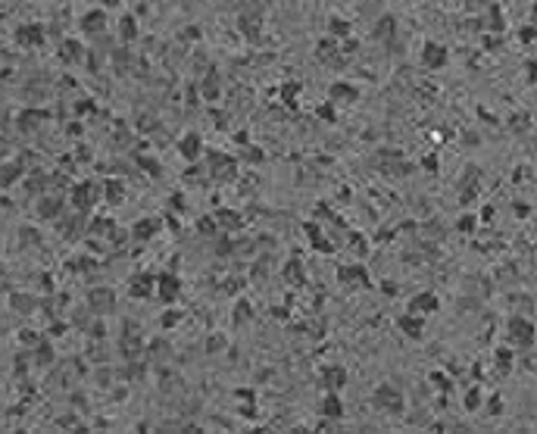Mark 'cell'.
I'll use <instances>...</instances> for the list:
<instances>
[{"instance_id":"6da1fadb","label":"cell","mask_w":537,"mask_h":434,"mask_svg":"<svg viewBox=\"0 0 537 434\" xmlns=\"http://www.w3.org/2000/svg\"><path fill=\"white\" fill-rule=\"evenodd\" d=\"M206 162H209V175H213L216 181H231L238 175V162H235V156H225V153H209L206 156Z\"/></svg>"},{"instance_id":"7a4b0ae2","label":"cell","mask_w":537,"mask_h":434,"mask_svg":"<svg viewBox=\"0 0 537 434\" xmlns=\"http://www.w3.org/2000/svg\"><path fill=\"white\" fill-rule=\"evenodd\" d=\"M509 341L519 344V347H531L534 344V322L528 319H509Z\"/></svg>"},{"instance_id":"3957f363","label":"cell","mask_w":537,"mask_h":434,"mask_svg":"<svg viewBox=\"0 0 537 434\" xmlns=\"http://www.w3.org/2000/svg\"><path fill=\"white\" fill-rule=\"evenodd\" d=\"M375 403H378V409H388V413H403V394L391 388V384H381L375 391Z\"/></svg>"},{"instance_id":"277c9868","label":"cell","mask_w":537,"mask_h":434,"mask_svg":"<svg viewBox=\"0 0 537 434\" xmlns=\"http://www.w3.org/2000/svg\"><path fill=\"white\" fill-rule=\"evenodd\" d=\"M422 66L425 69H443V66H447V47L428 41L422 47Z\"/></svg>"},{"instance_id":"5b68a950","label":"cell","mask_w":537,"mask_h":434,"mask_svg":"<svg viewBox=\"0 0 537 434\" xmlns=\"http://www.w3.org/2000/svg\"><path fill=\"white\" fill-rule=\"evenodd\" d=\"M153 285H156V290H159V300H162V303L178 300V294H181V281L175 278V275H159Z\"/></svg>"},{"instance_id":"8992f818","label":"cell","mask_w":537,"mask_h":434,"mask_svg":"<svg viewBox=\"0 0 537 434\" xmlns=\"http://www.w3.org/2000/svg\"><path fill=\"white\" fill-rule=\"evenodd\" d=\"M88 303L94 306L97 312H110L113 306H116V294H113V288H94L88 294Z\"/></svg>"},{"instance_id":"52a82bcc","label":"cell","mask_w":537,"mask_h":434,"mask_svg":"<svg viewBox=\"0 0 537 434\" xmlns=\"http://www.w3.org/2000/svg\"><path fill=\"white\" fill-rule=\"evenodd\" d=\"M478 178H481V169H478V166H469V169H465L462 181H459V187H462V203H472V200H475V194H478Z\"/></svg>"},{"instance_id":"ba28073f","label":"cell","mask_w":537,"mask_h":434,"mask_svg":"<svg viewBox=\"0 0 537 434\" xmlns=\"http://www.w3.org/2000/svg\"><path fill=\"white\" fill-rule=\"evenodd\" d=\"M94 200H97V187L91 184V181L78 184L75 191H72V203H75V209H91V206H94Z\"/></svg>"},{"instance_id":"9c48e42d","label":"cell","mask_w":537,"mask_h":434,"mask_svg":"<svg viewBox=\"0 0 537 434\" xmlns=\"http://www.w3.org/2000/svg\"><path fill=\"white\" fill-rule=\"evenodd\" d=\"M162 228V219H156V216H150V219H141V222H134V228H132V234H134V241H150L153 234Z\"/></svg>"},{"instance_id":"30bf717a","label":"cell","mask_w":537,"mask_h":434,"mask_svg":"<svg viewBox=\"0 0 537 434\" xmlns=\"http://www.w3.org/2000/svg\"><path fill=\"white\" fill-rule=\"evenodd\" d=\"M328 94H331L334 107H337V103H353V100H359V91H356L353 85H347V81H334V85L328 88Z\"/></svg>"},{"instance_id":"8fae6325","label":"cell","mask_w":537,"mask_h":434,"mask_svg":"<svg viewBox=\"0 0 537 434\" xmlns=\"http://www.w3.org/2000/svg\"><path fill=\"white\" fill-rule=\"evenodd\" d=\"M337 278L347 281V285H369V272L363 266H341L337 269Z\"/></svg>"},{"instance_id":"7c38bea8","label":"cell","mask_w":537,"mask_h":434,"mask_svg":"<svg viewBox=\"0 0 537 434\" xmlns=\"http://www.w3.org/2000/svg\"><path fill=\"white\" fill-rule=\"evenodd\" d=\"M375 41H384V44H391L394 41V34H397V19L394 16H381L378 22H375Z\"/></svg>"},{"instance_id":"4fadbf2b","label":"cell","mask_w":537,"mask_h":434,"mask_svg":"<svg viewBox=\"0 0 537 434\" xmlns=\"http://www.w3.org/2000/svg\"><path fill=\"white\" fill-rule=\"evenodd\" d=\"M437 309V297L434 294H415L409 300V312L412 315H425V312H434Z\"/></svg>"},{"instance_id":"5bb4252c","label":"cell","mask_w":537,"mask_h":434,"mask_svg":"<svg viewBox=\"0 0 537 434\" xmlns=\"http://www.w3.org/2000/svg\"><path fill=\"white\" fill-rule=\"evenodd\" d=\"M200 135H184V141L178 144V150H181V156L188 159V162H194V159H200Z\"/></svg>"},{"instance_id":"9a60e30c","label":"cell","mask_w":537,"mask_h":434,"mask_svg":"<svg viewBox=\"0 0 537 434\" xmlns=\"http://www.w3.org/2000/svg\"><path fill=\"white\" fill-rule=\"evenodd\" d=\"M81 28L91 31V34L103 31V28H107V13H103V9H91V13H88L85 19H81Z\"/></svg>"},{"instance_id":"2e32d148","label":"cell","mask_w":537,"mask_h":434,"mask_svg":"<svg viewBox=\"0 0 537 434\" xmlns=\"http://www.w3.org/2000/svg\"><path fill=\"white\" fill-rule=\"evenodd\" d=\"M122 353L128 356V359H141L144 356V347H141V337L134 334V341H132V331L125 328V337H122Z\"/></svg>"},{"instance_id":"e0dca14e","label":"cell","mask_w":537,"mask_h":434,"mask_svg":"<svg viewBox=\"0 0 537 434\" xmlns=\"http://www.w3.org/2000/svg\"><path fill=\"white\" fill-rule=\"evenodd\" d=\"M147 356H150V359H156V362H166V359L172 356V347H169V341H162V337H156V341H150V344H147Z\"/></svg>"},{"instance_id":"ac0fdd59","label":"cell","mask_w":537,"mask_h":434,"mask_svg":"<svg viewBox=\"0 0 537 434\" xmlns=\"http://www.w3.org/2000/svg\"><path fill=\"white\" fill-rule=\"evenodd\" d=\"M400 331L406 334V337H412V341H418V337H422V319H418V315H403L400 319Z\"/></svg>"},{"instance_id":"d6986e66","label":"cell","mask_w":537,"mask_h":434,"mask_svg":"<svg viewBox=\"0 0 537 434\" xmlns=\"http://www.w3.org/2000/svg\"><path fill=\"white\" fill-rule=\"evenodd\" d=\"M153 281L156 278H150V275H134L132 278V297H150L153 294Z\"/></svg>"},{"instance_id":"ffe728a7","label":"cell","mask_w":537,"mask_h":434,"mask_svg":"<svg viewBox=\"0 0 537 434\" xmlns=\"http://www.w3.org/2000/svg\"><path fill=\"white\" fill-rule=\"evenodd\" d=\"M322 416L325 419H344V403L337 400V394L331 391L328 397H325V403H322Z\"/></svg>"},{"instance_id":"44dd1931","label":"cell","mask_w":537,"mask_h":434,"mask_svg":"<svg viewBox=\"0 0 537 434\" xmlns=\"http://www.w3.org/2000/svg\"><path fill=\"white\" fill-rule=\"evenodd\" d=\"M344 384H347V372H344L341 366H334V369L325 372V388H328V391H334V394H337V391L344 388Z\"/></svg>"},{"instance_id":"7402d4cb","label":"cell","mask_w":537,"mask_h":434,"mask_svg":"<svg viewBox=\"0 0 537 434\" xmlns=\"http://www.w3.org/2000/svg\"><path fill=\"white\" fill-rule=\"evenodd\" d=\"M284 278L290 281V285H303V281H306V275H303V263L297 260V256L284 263Z\"/></svg>"},{"instance_id":"603a6c76","label":"cell","mask_w":537,"mask_h":434,"mask_svg":"<svg viewBox=\"0 0 537 434\" xmlns=\"http://www.w3.org/2000/svg\"><path fill=\"white\" fill-rule=\"evenodd\" d=\"M216 219H219V225L225 228V231H238V228H241V216L231 213V209H219Z\"/></svg>"},{"instance_id":"cb8c5ba5","label":"cell","mask_w":537,"mask_h":434,"mask_svg":"<svg viewBox=\"0 0 537 434\" xmlns=\"http://www.w3.org/2000/svg\"><path fill=\"white\" fill-rule=\"evenodd\" d=\"M300 91H303V85H300V81H287V85L281 88V97H284V107H290V110H297V100H294V97H297V94H300Z\"/></svg>"},{"instance_id":"d4e9b609","label":"cell","mask_w":537,"mask_h":434,"mask_svg":"<svg viewBox=\"0 0 537 434\" xmlns=\"http://www.w3.org/2000/svg\"><path fill=\"white\" fill-rule=\"evenodd\" d=\"M119 31H122V41H134L137 38V19L134 16H122Z\"/></svg>"},{"instance_id":"484cf974","label":"cell","mask_w":537,"mask_h":434,"mask_svg":"<svg viewBox=\"0 0 537 434\" xmlns=\"http://www.w3.org/2000/svg\"><path fill=\"white\" fill-rule=\"evenodd\" d=\"M216 81H219V75H216V72H209V75L200 81V91H203V97H206V100H216V97H219V85H216Z\"/></svg>"},{"instance_id":"4316f807","label":"cell","mask_w":537,"mask_h":434,"mask_svg":"<svg viewBox=\"0 0 537 434\" xmlns=\"http://www.w3.org/2000/svg\"><path fill=\"white\" fill-rule=\"evenodd\" d=\"M63 60L66 63H75V60H81V44L78 41H63Z\"/></svg>"},{"instance_id":"83f0119b","label":"cell","mask_w":537,"mask_h":434,"mask_svg":"<svg viewBox=\"0 0 537 434\" xmlns=\"http://www.w3.org/2000/svg\"><path fill=\"white\" fill-rule=\"evenodd\" d=\"M122 197H125L122 181H110V184H107V200H110V206H119V203H122Z\"/></svg>"},{"instance_id":"f1b7e54d","label":"cell","mask_w":537,"mask_h":434,"mask_svg":"<svg viewBox=\"0 0 537 434\" xmlns=\"http://www.w3.org/2000/svg\"><path fill=\"white\" fill-rule=\"evenodd\" d=\"M328 31H331V38H347V34H350V22L334 16V19L328 22Z\"/></svg>"},{"instance_id":"f546056e","label":"cell","mask_w":537,"mask_h":434,"mask_svg":"<svg viewBox=\"0 0 537 434\" xmlns=\"http://www.w3.org/2000/svg\"><path fill=\"white\" fill-rule=\"evenodd\" d=\"M487 19H490V22H487L490 31H503V16H500V6H497V3L487 6ZM487 25H484V28H487Z\"/></svg>"},{"instance_id":"4dcf8cb0","label":"cell","mask_w":537,"mask_h":434,"mask_svg":"<svg viewBox=\"0 0 537 434\" xmlns=\"http://www.w3.org/2000/svg\"><path fill=\"white\" fill-rule=\"evenodd\" d=\"M38 119H41V113H34V110H25V113L19 116V128H22V132H31V128L38 125Z\"/></svg>"},{"instance_id":"1f68e13d","label":"cell","mask_w":537,"mask_h":434,"mask_svg":"<svg viewBox=\"0 0 537 434\" xmlns=\"http://www.w3.org/2000/svg\"><path fill=\"white\" fill-rule=\"evenodd\" d=\"M38 213H41L44 219H53L56 213H60V200H50V197H47V200H41V209H38Z\"/></svg>"},{"instance_id":"d6a6232c","label":"cell","mask_w":537,"mask_h":434,"mask_svg":"<svg viewBox=\"0 0 537 434\" xmlns=\"http://www.w3.org/2000/svg\"><path fill=\"white\" fill-rule=\"evenodd\" d=\"M247 319H253V309H250L247 300H241L238 306H235V322H247Z\"/></svg>"},{"instance_id":"836d02e7","label":"cell","mask_w":537,"mask_h":434,"mask_svg":"<svg viewBox=\"0 0 537 434\" xmlns=\"http://www.w3.org/2000/svg\"><path fill=\"white\" fill-rule=\"evenodd\" d=\"M19 41H22V44H38V41H41V28H31V25H28V28H22Z\"/></svg>"},{"instance_id":"e575fe53","label":"cell","mask_w":537,"mask_h":434,"mask_svg":"<svg viewBox=\"0 0 537 434\" xmlns=\"http://www.w3.org/2000/svg\"><path fill=\"white\" fill-rule=\"evenodd\" d=\"M316 113H319V119H322V122H334V119H337V113H334V103H322V107H319Z\"/></svg>"},{"instance_id":"d590c367","label":"cell","mask_w":537,"mask_h":434,"mask_svg":"<svg viewBox=\"0 0 537 434\" xmlns=\"http://www.w3.org/2000/svg\"><path fill=\"white\" fill-rule=\"evenodd\" d=\"M478 403H481V391L475 388V391H469V394H465V409H472V413H475V409H478Z\"/></svg>"},{"instance_id":"8d00e7d4","label":"cell","mask_w":537,"mask_h":434,"mask_svg":"<svg viewBox=\"0 0 537 434\" xmlns=\"http://www.w3.org/2000/svg\"><path fill=\"white\" fill-rule=\"evenodd\" d=\"M13 303H16V309H19V312H28L34 300H31V297H22V294H13Z\"/></svg>"},{"instance_id":"74e56055","label":"cell","mask_w":537,"mask_h":434,"mask_svg":"<svg viewBox=\"0 0 537 434\" xmlns=\"http://www.w3.org/2000/svg\"><path fill=\"white\" fill-rule=\"evenodd\" d=\"M497 366L503 369V372L512 366V353H509V350H497Z\"/></svg>"},{"instance_id":"f35d334b","label":"cell","mask_w":537,"mask_h":434,"mask_svg":"<svg viewBox=\"0 0 537 434\" xmlns=\"http://www.w3.org/2000/svg\"><path fill=\"white\" fill-rule=\"evenodd\" d=\"M137 166H144L150 175H159V166H156L153 159H147V156H137Z\"/></svg>"},{"instance_id":"ab89813d","label":"cell","mask_w":537,"mask_h":434,"mask_svg":"<svg viewBox=\"0 0 537 434\" xmlns=\"http://www.w3.org/2000/svg\"><path fill=\"white\" fill-rule=\"evenodd\" d=\"M16 175H19V166H9V169H3V172H0V184H9V181L16 178Z\"/></svg>"},{"instance_id":"60d3db41","label":"cell","mask_w":537,"mask_h":434,"mask_svg":"<svg viewBox=\"0 0 537 434\" xmlns=\"http://www.w3.org/2000/svg\"><path fill=\"white\" fill-rule=\"evenodd\" d=\"M197 228H200V234H216V222L213 219H200V222H197Z\"/></svg>"},{"instance_id":"b9f144b4","label":"cell","mask_w":537,"mask_h":434,"mask_svg":"<svg viewBox=\"0 0 537 434\" xmlns=\"http://www.w3.org/2000/svg\"><path fill=\"white\" fill-rule=\"evenodd\" d=\"M519 41H522V44H531V41H534V25L519 28Z\"/></svg>"},{"instance_id":"7bdbcfd3","label":"cell","mask_w":537,"mask_h":434,"mask_svg":"<svg viewBox=\"0 0 537 434\" xmlns=\"http://www.w3.org/2000/svg\"><path fill=\"white\" fill-rule=\"evenodd\" d=\"M178 319H181V312H166V315H162V328H172Z\"/></svg>"},{"instance_id":"ee69618b","label":"cell","mask_w":537,"mask_h":434,"mask_svg":"<svg viewBox=\"0 0 537 434\" xmlns=\"http://www.w3.org/2000/svg\"><path fill=\"white\" fill-rule=\"evenodd\" d=\"M225 347V341H222V337H213V341H206V350L209 353H216V350H222Z\"/></svg>"},{"instance_id":"f6af8a7d","label":"cell","mask_w":537,"mask_h":434,"mask_svg":"<svg viewBox=\"0 0 537 434\" xmlns=\"http://www.w3.org/2000/svg\"><path fill=\"white\" fill-rule=\"evenodd\" d=\"M490 416H500L503 413V403H500V397H494V400H490V409H487Z\"/></svg>"},{"instance_id":"bcb514c9","label":"cell","mask_w":537,"mask_h":434,"mask_svg":"<svg viewBox=\"0 0 537 434\" xmlns=\"http://www.w3.org/2000/svg\"><path fill=\"white\" fill-rule=\"evenodd\" d=\"M431 381H434V384H437V388H440V391H447V388H450V381H447V378H443V375H431Z\"/></svg>"},{"instance_id":"7dc6e473","label":"cell","mask_w":537,"mask_h":434,"mask_svg":"<svg viewBox=\"0 0 537 434\" xmlns=\"http://www.w3.org/2000/svg\"><path fill=\"white\" fill-rule=\"evenodd\" d=\"M459 228H462V231H472V228H475V219H472V216H462Z\"/></svg>"},{"instance_id":"c3c4849f","label":"cell","mask_w":537,"mask_h":434,"mask_svg":"<svg viewBox=\"0 0 537 434\" xmlns=\"http://www.w3.org/2000/svg\"><path fill=\"white\" fill-rule=\"evenodd\" d=\"M422 166H425L428 172H437V159H431V156H425V162H422Z\"/></svg>"},{"instance_id":"681fc988","label":"cell","mask_w":537,"mask_h":434,"mask_svg":"<svg viewBox=\"0 0 537 434\" xmlns=\"http://www.w3.org/2000/svg\"><path fill=\"white\" fill-rule=\"evenodd\" d=\"M516 216H528V203H516Z\"/></svg>"},{"instance_id":"f907efd6","label":"cell","mask_w":537,"mask_h":434,"mask_svg":"<svg viewBox=\"0 0 537 434\" xmlns=\"http://www.w3.org/2000/svg\"><path fill=\"white\" fill-rule=\"evenodd\" d=\"M103 6H119V0H100Z\"/></svg>"}]
</instances>
